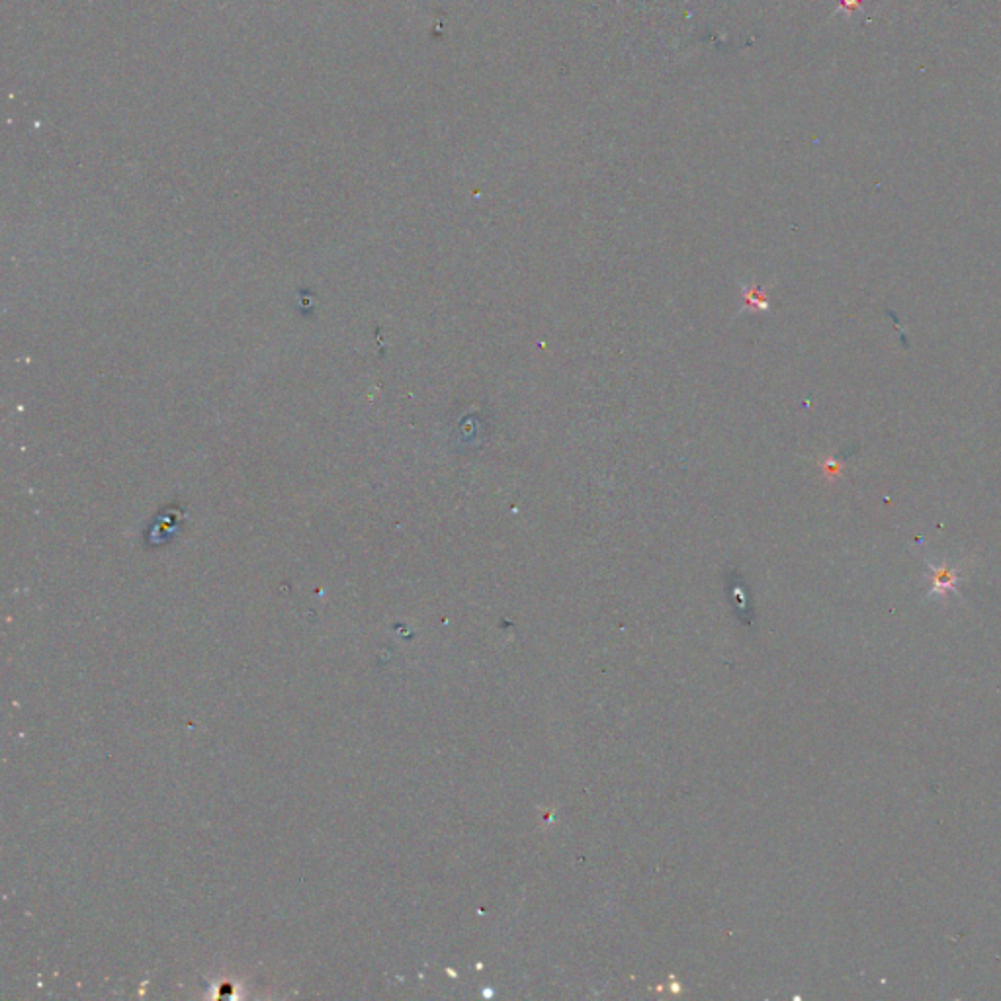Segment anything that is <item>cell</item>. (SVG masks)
Here are the masks:
<instances>
[{"mask_svg": "<svg viewBox=\"0 0 1001 1001\" xmlns=\"http://www.w3.org/2000/svg\"><path fill=\"white\" fill-rule=\"evenodd\" d=\"M931 571H933V593H947L951 589H955L958 581V567L945 566H935V564H929Z\"/></svg>", "mask_w": 1001, "mask_h": 1001, "instance_id": "obj_1", "label": "cell"}]
</instances>
